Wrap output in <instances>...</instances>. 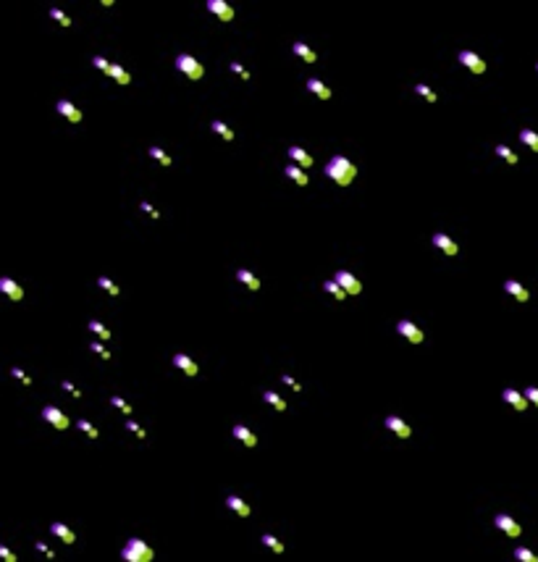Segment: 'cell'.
Wrapping results in <instances>:
<instances>
[{"instance_id":"obj_39","label":"cell","mask_w":538,"mask_h":562,"mask_svg":"<svg viewBox=\"0 0 538 562\" xmlns=\"http://www.w3.org/2000/svg\"><path fill=\"white\" fill-rule=\"evenodd\" d=\"M76 426H79L81 431H84V433H87V436H89V439H97V436H100V431H97L95 426H92V423H89V420H84V418H81V420L76 423Z\"/></svg>"},{"instance_id":"obj_23","label":"cell","mask_w":538,"mask_h":562,"mask_svg":"<svg viewBox=\"0 0 538 562\" xmlns=\"http://www.w3.org/2000/svg\"><path fill=\"white\" fill-rule=\"evenodd\" d=\"M231 433H234V436H237L244 446H250V449H252V446H257V436H255V433H252L247 426H234Z\"/></svg>"},{"instance_id":"obj_29","label":"cell","mask_w":538,"mask_h":562,"mask_svg":"<svg viewBox=\"0 0 538 562\" xmlns=\"http://www.w3.org/2000/svg\"><path fill=\"white\" fill-rule=\"evenodd\" d=\"M147 155L153 158V160H158L160 166H166V168H168V166L173 163V160H171V155H166V150H160L158 145H153V147H150V150H147Z\"/></svg>"},{"instance_id":"obj_41","label":"cell","mask_w":538,"mask_h":562,"mask_svg":"<svg viewBox=\"0 0 538 562\" xmlns=\"http://www.w3.org/2000/svg\"><path fill=\"white\" fill-rule=\"evenodd\" d=\"M92 66L100 68V71H102L105 76H108V71H111V66H113V63H111L108 58H102V55H95V58H92Z\"/></svg>"},{"instance_id":"obj_1","label":"cell","mask_w":538,"mask_h":562,"mask_svg":"<svg viewBox=\"0 0 538 562\" xmlns=\"http://www.w3.org/2000/svg\"><path fill=\"white\" fill-rule=\"evenodd\" d=\"M326 176H329L334 184H339V187H349L355 181V176H357V166L349 158H344V155H334L329 163H326Z\"/></svg>"},{"instance_id":"obj_2","label":"cell","mask_w":538,"mask_h":562,"mask_svg":"<svg viewBox=\"0 0 538 562\" xmlns=\"http://www.w3.org/2000/svg\"><path fill=\"white\" fill-rule=\"evenodd\" d=\"M155 557V552H153V546L150 544H145V538H129L126 541V546L121 549V559L124 562H150Z\"/></svg>"},{"instance_id":"obj_48","label":"cell","mask_w":538,"mask_h":562,"mask_svg":"<svg viewBox=\"0 0 538 562\" xmlns=\"http://www.w3.org/2000/svg\"><path fill=\"white\" fill-rule=\"evenodd\" d=\"M281 381H284L286 386H291V389H294V392H302V386H299V381H297V378H291L289 373H284V376H281Z\"/></svg>"},{"instance_id":"obj_15","label":"cell","mask_w":538,"mask_h":562,"mask_svg":"<svg viewBox=\"0 0 538 562\" xmlns=\"http://www.w3.org/2000/svg\"><path fill=\"white\" fill-rule=\"evenodd\" d=\"M171 363L176 365L179 371H184L186 376H197V371H200V368H197V363H194V360L189 358V355H184V352H176V355H173V360H171Z\"/></svg>"},{"instance_id":"obj_9","label":"cell","mask_w":538,"mask_h":562,"mask_svg":"<svg viewBox=\"0 0 538 562\" xmlns=\"http://www.w3.org/2000/svg\"><path fill=\"white\" fill-rule=\"evenodd\" d=\"M501 397H504V402L512 405L517 412H525V410H528V405H530L528 397H525V392H517V389H504Z\"/></svg>"},{"instance_id":"obj_25","label":"cell","mask_w":538,"mask_h":562,"mask_svg":"<svg viewBox=\"0 0 538 562\" xmlns=\"http://www.w3.org/2000/svg\"><path fill=\"white\" fill-rule=\"evenodd\" d=\"M263 399H265V402L271 405L273 410H278V412H284V410L289 407V405H286V399H284L281 394H278V392H265V394H263Z\"/></svg>"},{"instance_id":"obj_31","label":"cell","mask_w":538,"mask_h":562,"mask_svg":"<svg viewBox=\"0 0 538 562\" xmlns=\"http://www.w3.org/2000/svg\"><path fill=\"white\" fill-rule=\"evenodd\" d=\"M520 140H522V145H528L533 153H538V134L533 129H522L520 132Z\"/></svg>"},{"instance_id":"obj_17","label":"cell","mask_w":538,"mask_h":562,"mask_svg":"<svg viewBox=\"0 0 538 562\" xmlns=\"http://www.w3.org/2000/svg\"><path fill=\"white\" fill-rule=\"evenodd\" d=\"M504 292H507V294H512L517 302H528V300H530V292L525 289V286H522L520 281H514V279L504 281Z\"/></svg>"},{"instance_id":"obj_13","label":"cell","mask_w":538,"mask_h":562,"mask_svg":"<svg viewBox=\"0 0 538 562\" xmlns=\"http://www.w3.org/2000/svg\"><path fill=\"white\" fill-rule=\"evenodd\" d=\"M431 242H434V247H439V250L444 252V255H449V258H452V255H457V250H460V247H457V242H454L452 237L441 234V232H439V234H434V239H431Z\"/></svg>"},{"instance_id":"obj_38","label":"cell","mask_w":538,"mask_h":562,"mask_svg":"<svg viewBox=\"0 0 538 562\" xmlns=\"http://www.w3.org/2000/svg\"><path fill=\"white\" fill-rule=\"evenodd\" d=\"M50 19H55L61 27H71V16H66L61 8H50Z\"/></svg>"},{"instance_id":"obj_14","label":"cell","mask_w":538,"mask_h":562,"mask_svg":"<svg viewBox=\"0 0 538 562\" xmlns=\"http://www.w3.org/2000/svg\"><path fill=\"white\" fill-rule=\"evenodd\" d=\"M289 158H291V163H297L299 168H310L312 166V155L305 150V147H299V145L289 147Z\"/></svg>"},{"instance_id":"obj_22","label":"cell","mask_w":538,"mask_h":562,"mask_svg":"<svg viewBox=\"0 0 538 562\" xmlns=\"http://www.w3.org/2000/svg\"><path fill=\"white\" fill-rule=\"evenodd\" d=\"M284 174H286L291 181H294V184H299V187H307V181H310V176L305 174V168H299L297 163H289Z\"/></svg>"},{"instance_id":"obj_43","label":"cell","mask_w":538,"mask_h":562,"mask_svg":"<svg viewBox=\"0 0 538 562\" xmlns=\"http://www.w3.org/2000/svg\"><path fill=\"white\" fill-rule=\"evenodd\" d=\"M89 350H92V352H97L102 360H111V350H108V347H102V342H92V344H89Z\"/></svg>"},{"instance_id":"obj_37","label":"cell","mask_w":538,"mask_h":562,"mask_svg":"<svg viewBox=\"0 0 538 562\" xmlns=\"http://www.w3.org/2000/svg\"><path fill=\"white\" fill-rule=\"evenodd\" d=\"M514 559H520V562H538V554H533L530 549H525V546H517V549H514Z\"/></svg>"},{"instance_id":"obj_44","label":"cell","mask_w":538,"mask_h":562,"mask_svg":"<svg viewBox=\"0 0 538 562\" xmlns=\"http://www.w3.org/2000/svg\"><path fill=\"white\" fill-rule=\"evenodd\" d=\"M11 376H14V378H19V381H21V384H27V386H32V378H29V376H27L24 371H21V368H19V365H14V368H11Z\"/></svg>"},{"instance_id":"obj_40","label":"cell","mask_w":538,"mask_h":562,"mask_svg":"<svg viewBox=\"0 0 538 562\" xmlns=\"http://www.w3.org/2000/svg\"><path fill=\"white\" fill-rule=\"evenodd\" d=\"M229 68H231V71L237 74L239 79H244V82H250V71H247V68H244L239 61H231V63H229Z\"/></svg>"},{"instance_id":"obj_10","label":"cell","mask_w":538,"mask_h":562,"mask_svg":"<svg viewBox=\"0 0 538 562\" xmlns=\"http://www.w3.org/2000/svg\"><path fill=\"white\" fill-rule=\"evenodd\" d=\"M386 423V428H389L391 433H396L399 439H410V433H412V428H410V423L407 420H402L399 415H389L383 420Z\"/></svg>"},{"instance_id":"obj_5","label":"cell","mask_w":538,"mask_h":562,"mask_svg":"<svg viewBox=\"0 0 538 562\" xmlns=\"http://www.w3.org/2000/svg\"><path fill=\"white\" fill-rule=\"evenodd\" d=\"M42 418L48 420L53 428H58V431H66L68 426H71V420H68V415H66V412H61V410H58V407H53V405L42 407Z\"/></svg>"},{"instance_id":"obj_11","label":"cell","mask_w":538,"mask_h":562,"mask_svg":"<svg viewBox=\"0 0 538 562\" xmlns=\"http://www.w3.org/2000/svg\"><path fill=\"white\" fill-rule=\"evenodd\" d=\"M205 8H207L213 16H218L221 21H231V19H234V8L226 3V0H207Z\"/></svg>"},{"instance_id":"obj_34","label":"cell","mask_w":538,"mask_h":562,"mask_svg":"<svg viewBox=\"0 0 538 562\" xmlns=\"http://www.w3.org/2000/svg\"><path fill=\"white\" fill-rule=\"evenodd\" d=\"M97 286H100V289H105L111 297H119V294H121V289H119V286H116L108 276H100V279H97Z\"/></svg>"},{"instance_id":"obj_21","label":"cell","mask_w":538,"mask_h":562,"mask_svg":"<svg viewBox=\"0 0 538 562\" xmlns=\"http://www.w3.org/2000/svg\"><path fill=\"white\" fill-rule=\"evenodd\" d=\"M307 89L315 95V97H320V100H331V89H329V84H323L320 79H315V76H310L307 79Z\"/></svg>"},{"instance_id":"obj_47","label":"cell","mask_w":538,"mask_h":562,"mask_svg":"<svg viewBox=\"0 0 538 562\" xmlns=\"http://www.w3.org/2000/svg\"><path fill=\"white\" fill-rule=\"evenodd\" d=\"M525 397H528V402L538 407V386H528L525 389Z\"/></svg>"},{"instance_id":"obj_19","label":"cell","mask_w":538,"mask_h":562,"mask_svg":"<svg viewBox=\"0 0 538 562\" xmlns=\"http://www.w3.org/2000/svg\"><path fill=\"white\" fill-rule=\"evenodd\" d=\"M50 533H53V536H58V538H61V541H63V544H74V541H76V536H74V531H71V528H68V525H66V523H61V520H55V523L50 525Z\"/></svg>"},{"instance_id":"obj_27","label":"cell","mask_w":538,"mask_h":562,"mask_svg":"<svg viewBox=\"0 0 538 562\" xmlns=\"http://www.w3.org/2000/svg\"><path fill=\"white\" fill-rule=\"evenodd\" d=\"M108 76H111V79H116L119 84H129V82H132V74L124 71V66H119V63H113V66H111Z\"/></svg>"},{"instance_id":"obj_26","label":"cell","mask_w":538,"mask_h":562,"mask_svg":"<svg viewBox=\"0 0 538 562\" xmlns=\"http://www.w3.org/2000/svg\"><path fill=\"white\" fill-rule=\"evenodd\" d=\"M210 129H213V132H216V134L221 137V140H226V142H231L234 137H237V134H234V129H231V126H226L224 121H218V119H216L213 124H210Z\"/></svg>"},{"instance_id":"obj_16","label":"cell","mask_w":538,"mask_h":562,"mask_svg":"<svg viewBox=\"0 0 538 562\" xmlns=\"http://www.w3.org/2000/svg\"><path fill=\"white\" fill-rule=\"evenodd\" d=\"M226 507H229L231 512H237L239 518H250V515H252L250 504L244 502L242 497H237V494H229V497H226Z\"/></svg>"},{"instance_id":"obj_6","label":"cell","mask_w":538,"mask_h":562,"mask_svg":"<svg viewBox=\"0 0 538 562\" xmlns=\"http://www.w3.org/2000/svg\"><path fill=\"white\" fill-rule=\"evenodd\" d=\"M494 525L501 531V533H507L509 538H517L520 533H522V528H520V523L514 520V518H509V515H504V512H499L496 518H494Z\"/></svg>"},{"instance_id":"obj_45","label":"cell","mask_w":538,"mask_h":562,"mask_svg":"<svg viewBox=\"0 0 538 562\" xmlns=\"http://www.w3.org/2000/svg\"><path fill=\"white\" fill-rule=\"evenodd\" d=\"M139 208H142V210H145V213L150 215V218H155V221L160 218V210L155 208V205H153V202H139Z\"/></svg>"},{"instance_id":"obj_35","label":"cell","mask_w":538,"mask_h":562,"mask_svg":"<svg viewBox=\"0 0 538 562\" xmlns=\"http://www.w3.org/2000/svg\"><path fill=\"white\" fill-rule=\"evenodd\" d=\"M89 331H95V334H97L102 342H108V339H111V328H108V326H102L100 320H89Z\"/></svg>"},{"instance_id":"obj_33","label":"cell","mask_w":538,"mask_h":562,"mask_svg":"<svg viewBox=\"0 0 538 562\" xmlns=\"http://www.w3.org/2000/svg\"><path fill=\"white\" fill-rule=\"evenodd\" d=\"M496 155H499V158H504V160H507V163H509V166H517V163H520V158H517V155H514V153L509 150V147H507V145H496Z\"/></svg>"},{"instance_id":"obj_49","label":"cell","mask_w":538,"mask_h":562,"mask_svg":"<svg viewBox=\"0 0 538 562\" xmlns=\"http://www.w3.org/2000/svg\"><path fill=\"white\" fill-rule=\"evenodd\" d=\"M61 386H63V389H66V392H68V394H71V397H76V399H81V392H79V389H76V386H74V384H71V381H63V384H61Z\"/></svg>"},{"instance_id":"obj_32","label":"cell","mask_w":538,"mask_h":562,"mask_svg":"<svg viewBox=\"0 0 538 562\" xmlns=\"http://www.w3.org/2000/svg\"><path fill=\"white\" fill-rule=\"evenodd\" d=\"M415 92H417L420 97H425L428 102H439V95H436V92H434V89H431L425 82H417V84H415Z\"/></svg>"},{"instance_id":"obj_42","label":"cell","mask_w":538,"mask_h":562,"mask_svg":"<svg viewBox=\"0 0 538 562\" xmlns=\"http://www.w3.org/2000/svg\"><path fill=\"white\" fill-rule=\"evenodd\" d=\"M126 428H129V431H132V433H134V436H137V439H147V431H145L142 426H139V423H134L132 418H129V420H126Z\"/></svg>"},{"instance_id":"obj_36","label":"cell","mask_w":538,"mask_h":562,"mask_svg":"<svg viewBox=\"0 0 538 562\" xmlns=\"http://www.w3.org/2000/svg\"><path fill=\"white\" fill-rule=\"evenodd\" d=\"M111 405H113L116 410H121V412H124V415H126V418H129V415H132V405H129V402H126V399H124V397H119V394H113V397H111Z\"/></svg>"},{"instance_id":"obj_8","label":"cell","mask_w":538,"mask_h":562,"mask_svg":"<svg viewBox=\"0 0 538 562\" xmlns=\"http://www.w3.org/2000/svg\"><path fill=\"white\" fill-rule=\"evenodd\" d=\"M396 334L404 336L407 342H412V344H420V342L425 339V334L412 323V320H399V323H396Z\"/></svg>"},{"instance_id":"obj_3","label":"cell","mask_w":538,"mask_h":562,"mask_svg":"<svg viewBox=\"0 0 538 562\" xmlns=\"http://www.w3.org/2000/svg\"><path fill=\"white\" fill-rule=\"evenodd\" d=\"M176 68L186 76V79H202V74H205V66L194 58V55H189V53H179L176 55Z\"/></svg>"},{"instance_id":"obj_51","label":"cell","mask_w":538,"mask_h":562,"mask_svg":"<svg viewBox=\"0 0 538 562\" xmlns=\"http://www.w3.org/2000/svg\"><path fill=\"white\" fill-rule=\"evenodd\" d=\"M535 68H538V63H535Z\"/></svg>"},{"instance_id":"obj_28","label":"cell","mask_w":538,"mask_h":562,"mask_svg":"<svg viewBox=\"0 0 538 562\" xmlns=\"http://www.w3.org/2000/svg\"><path fill=\"white\" fill-rule=\"evenodd\" d=\"M323 289L329 292V294H334L336 300H347V297H349V294H347V292L342 289V284H339L336 279H329V281H323Z\"/></svg>"},{"instance_id":"obj_20","label":"cell","mask_w":538,"mask_h":562,"mask_svg":"<svg viewBox=\"0 0 538 562\" xmlns=\"http://www.w3.org/2000/svg\"><path fill=\"white\" fill-rule=\"evenodd\" d=\"M0 292L8 294L11 300H21V297H24V289H21V286H19L14 279H8V276L0 279Z\"/></svg>"},{"instance_id":"obj_18","label":"cell","mask_w":538,"mask_h":562,"mask_svg":"<svg viewBox=\"0 0 538 562\" xmlns=\"http://www.w3.org/2000/svg\"><path fill=\"white\" fill-rule=\"evenodd\" d=\"M291 53H294L297 58H302L305 63H315V61H318V53H315L310 45L299 42V40H297V42H291Z\"/></svg>"},{"instance_id":"obj_50","label":"cell","mask_w":538,"mask_h":562,"mask_svg":"<svg viewBox=\"0 0 538 562\" xmlns=\"http://www.w3.org/2000/svg\"><path fill=\"white\" fill-rule=\"evenodd\" d=\"M0 559H6V562H16V554L11 552L8 546H0Z\"/></svg>"},{"instance_id":"obj_12","label":"cell","mask_w":538,"mask_h":562,"mask_svg":"<svg viewBox=\"0 0 538 562\" xmlns=\"http://www.w3.org/2000/svg\"><path fill=\"white\" fill-rule=\"evenodd\" d=\"M55 110L61 113L63 119H68L71 124H79V121H81V110L74 105L71 100H58V102H55Z\"/></svg>"},{"instance_id":"obj_4","label":"cell","mask_w":538,"mask_h":562,"mask_svg":"<svg viewBox=\"0 0 538 562\" xmlns=\"http://www.w3.org/2000/svg\"><path fill=\"white\" fill-rule=\"evenodd\" d=\"M457 58H460V63H462L470 74H478V76L486 74V61L481 58V55H475L473 50H460Z\"/></svg>"},{"instance_id":"obj_30","label":"cell","mask_w":538,"mask_h":562,"mask_svg":"<svg viewBox=\"0 0 538 562\" xmlns=\"http://www.w3.org/2000/svg\"><path fill=\"white\" fill-rule=\"evenodd\" d=\"M260 541H263L268 549H273L276 554H281L284 549H286V546H284V541H278V538H276L273 533H263V536H260Z\"/></svg>"},{"instance_id":"obj_24","label":"cell","mask_w":538,"mask_h":562,"mask_svg":"<svg viewBox=\"0 0 538 562\" xmlns=\"http://www.w3.org/2000/svg\"><path fill=\"white\" fill-rule=\"evenodd\" d=\"M237 281H242L244 286H250L252 292L260 289V281H257V276H255L252 271H247V268H239V271H237Z\"/></svg>"},{"instance_id":"obj_46","label":"cell","mask_w":538,"mask_h":562,"mask_svg":"<svg viewBox=\"0 0 538 562\" xmlns=\"http://www.w3.org/2000/svg\"><path fill=\"white\" fill-rule=\"evenodd\" d=\"M34 546H37V552H42V554L48 557V559H55V552H53V549H50L48 544H45V541H37Z\"/></svg>"},{"instance_id":"obj_7","label":"cell","mask_w":538,"mask_h":562,"mask_svg":"<svg viewBox=\"0 0 538 562\" xmlns=\"http://www.w3.org/2000/svg\"><path fill=\"white\" fill-rule=\"evenodd\" d=\"M339 284H342V289L347 292V294H360L362 292V281L355 276V273H349V271H336V276H334Z\"/></svg>"}]
</instances>
